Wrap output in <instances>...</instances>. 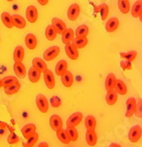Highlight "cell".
I'll return each instance as SVG.
<instances>
[{"instance_id":"27","label":"cell","mask_w":142,"mask_h":147,"mask_svg":"<svg viewBox=\"0 0 142 147\" xmlns=\"http://www.w3.org/2000/svg\"><path fill=\"white\" fill-rule=\"evenodd\" d=\"M67 71V62L64 60H60L57 62L55 67V72L57 76H61Z\"/></svg>"},{"instance_id":"6","label":"cell","mask_w":142,"mask_h":147,"mask_svg":"<svg viewBox=\"0 0 142 147\" xmlns=\"http://www.w3.org/2000/svg\"><path fill=\"white\" fill-rule=\"evenodd\" d=\"M136 105L137 101L136 99L133 97L129 98L126 100V112H125V116L127 118H131L134 115L136 112Z\"/></svg>"},{"instance_id":"33","label":"cell","mask_w":142,"mask_h":147,"mask_svg":"<svg viewBox=\"0 0 142 147\" xmlns=\"http://www.w3.org/2000/svg\"><path fill=\"white\" fill-rule=\"evenodd\" d=\"M20 84L18 81L14 85H11L9 86L5 87V94H7V95H12V94H15V93H17L20 91Z\"/></svg>"},{"instance_id":"20","label":"cell","mask_w":142,"mask_h":147,"mask_svg":"<svg viewBox=\"0 0 142 147\" xmlns=\"http://www.w3.org/2000/svg\"><path fill=\"white\" fill-rule=\"evenodd\" d=\"M74 39V32L72 28H66L62 34V42L64 44H72V40Z\"/></svg>"},{"instance_id":"35","label":"cell","mask_w":142,"mask_h":147,"mask_svg":"<svg viewBox=\"0 0 142 147\" xmlns=\"http://www.w3.org/2000/svg\"><path fill=\"white\" fill-rule=\"evenodd\" d=\"M38 138H39V136H38L37 133L36 132L34 133L31 137L27 138V139H26V141H24L22 143L23 147H34V144H36L37 140H38Z\"/></svg>"},{"instance_id":"23","label":"cell","mask_w":142,"mask_h":147,"mask_svg":"<svg viewBox=\"0 0 142 147\" xmlns=\"http://www.w3.org/2000/svg\"><path fill=\"white\" fill-rule=\"evenodd\" d=\"M116 76L113 73H110L107 75L106 79H105V89L106 91H111L114 90L115 88V85H116Z\"/></svg>"},{"instance_id":"25","label":"cell","mask_w":142,"mask_h":147,"mask_svg":"<svg viewBox=\"0 0 142 147\" xmlns=\"http://www.w3.org/2000/svg\"><path fill=\"white\" fill-rule=\"evenodd\" d=\"M56 134H57V138H58V140L64 144H70V138L67 135V133L66 131V129H60L56 131Z\"/></svg>"},{"instance_id":"48","label":"cell","mask_w":142,"mask_h":147,"mask_svg":"<svg viewBox=\"0 0 142 147\" xmlns=\"http://www.w3.org/2000/svg\"><path fill=\"white\" fill-rule=\"evenodd\" d=\"M2 87V81H1V79H0V88Z\"/></svg>"},{"instance_id":"15","label":"cell","mask_w":142,"mask_h":147,"mask_svg":"<svg viewBox=\"0 0 142 147\" xmlns=\"http://www.w3.org/2000/svg\"><path fill=\"white\" fill-rule=\"evenodd\" d=\"M85 139L89 146H95L98 139L95 130H87L85 134Z\"/></svg>"},{"instance_id":"30","label":"cell","mask_w":142,"mask_h":147,"mask_svg":"<svg viewBox=\"0 0 142 147\" xmlns=\"http://www.w3.org/2000/svg\"><path fill=\"white\" fill-rule=\"evenodd\" d=\"M41 72L39 71L35 70L34 68H30L28 70V78L32 83H37L40 80L41 78Z\"/></svg>"},{"instance_id":"45","label":"cell","mask_w":142,"mask_h":147,"mask_svg":"<svg viewBox=\"0 0 142 147\" xmlns=\"http://www.w3.org/2000/svg\"><path fill=\"white\" fill-rule=\"evenodd\" d=\"M37 2L41 5H46L49 3V0H37Z\"/></svg>"},{"instance_id":"12","label":"cell","mask_w":142,"mask_h":147,"mask_svg":"<svg viewBox=\"0 0 142 147\" xmlns=\"http://www.w3.org/2000/svg\"><path fill=\"white\" fill-rule=\"evenodd\" d=\"M51 26L54 28L57 34H62L66 29V26L64 24V22L58 18L52 19V24H51Z\"/></svg>"},{"instance_id":"26","label":"cell","mask_w":142,"mask_h":147,"mask_svg":"<svg viewBox=\"0 0 142 147\" xmlns=\"http://www.w3.org/2000/svg\"><path fill=\"white\" fill-rule=\"evenodd\" d=\"M85 127L87 130H95L96 127V119L93 115H87L85 118Z\"/></svg>"},{"instance_id":"11","label":"cell","mask_w":142,"mask_h":147,"mask_svg":"<svg viewBox=\"0 0 142 147\" xmlns=\"http://www.w3.org/2000/svg\"><path fill=\"white\" fill-rule=\"evenodd\" d=\"M35 132H36V126L34 123L26 124L25 126H23L21 128V134L26 139L28 138L29 137H31Z\"/></svg>"},{"instance_id":"38","label":"cell","mask_w":142,"mask_h":147,"mask_svg":"<svg viewBox=\"0 0 142 147\" xmlns=\"http://www.w3.org/2000/svg\"><path fill=\"white\" fill-rule=\"evenodd\" d=\"M45 36L49 41H54L57 37V32L51 25L48 26L45 29Z\"/></svg>"},{"instance_id":"32","label":"cell","mask_w":142,"mask_h":147,"mask_svg":"<svg viewBox=\"0 0 142 147\" xmlns=\"http://www.w3.org/2000/svg\"><path fill=\"white\" fill-rule=\"evenodd\" d=\"M1 20H2L3 24L6 26L7 28H14L11 16L10 13H8L6 11H4L1 14Z\"/></svg>"},{"instance_id":"39","label":"cell","mask_w":142,"mask_h":147,"mask_svg":"<svg viewBox=\"0 0 142 147\" xmlns=\"http://www.w3.org/2000/svg\"><path fill=\"white\" fill-rule=\"evenodd\" d=\"M98 9L100 11V14H101V18L102 20H106L108 15H109V5L107 4L102 3L101 5H99Z\"/></svg>"},{"instance_id":"40","label":"cell","mask_w":142,"mask_h":147,"mask_svg":"<svg viewBox=\"0 0 142 147\" xmlns=\"http://www.w3.org/2000/svg\"><path fill=\"white\" fill-rule=\"evenodd\" d=\"M1 81H2V86L6 87V86H9L11 85H14L16 82H18V78L14 76H8V77H5L3 79H1Z\"/></svg>"},{"instance_id":"19","label":"cell","mask_w":142,"mask_h":147,"mask_svg":"<svg viewBox=\"0 0 142 147\" xmlns=\"http://www.w3.org/2000/svg\"><path fill=\"white\" fill-rule=\"evenodd\" d=\"M25 43L28 49H30V50L35 49V48L37 46V39L35 37V35L33 34H27V36L25 38Z\"/></svg>"},{"instance_id":"16","label":"cell","mask_w":142,"mask_h":147,"mask_svg":"<svg viewBox=\"0 0 142 147\" xmlns=\"http://www.w3.org/2000/svg\"><path fill=\"white\" fill-rule=\"evenodd\" d=\"M66 53L67 57L71 59V60H76L78 59L79 57V51H78V49L75 48L72 44H67L66 45Z\"/></svg>"},{"instance_id":"2","label":"cell","mask_w":142,"mask_h":147,"mask_svg":"<svg viewBox=\"0 0 142 147\" xmlns=\"http://www.w3.org/2000/svg\"><path fill=\"white\" fill-rule=\"evenodd\" d=\"M141 135H142V129L140 126L139 125H136V126H133L129 130V133H128V139L131 143L133 144H135V143H138L141 138Z\"/></svg>"},{"instance_id":"18","label":"cell","mask_w":142,"mask_h":147,"mask_svg":"<svg viewBox=\"0 0 142 147\" xmlns=\"http://www.w3.org/2000/svg\"><path fill=\"white\" fill-rule=\"evenodd\" d=\"M11 20H12V25L20 29H23L26 28V25H27V22H26L25 19L19 15V14H14L11 16Z\"/></svg>"},{"instance_id":"8","label":"cell","mask_w":142,"mask_h":147,"mask_svg":"<svg viewBox=\"0 0 142 147\" xmlns=\"http://www.w3.org/2000/svg\"><path fill=\"white\" fill-rule=\"evenodd\" d=\"M26 17L28 22L35 23L38 19V11L37 8L34 5H29L26 10Z\"/></svg>"},{"instance_id":"28","label":"cell","mask_w":142,"mask_h":147,"mask_svg":"<svg viewBox=\"0 0 142 147\" xmlns=\"http://www.w3.org/2000/svg\"><path fill=\"white\" fill-rule=\"evenodd\" d=\"M106 103L109 106H113L116 104L118 100V93L115 90H111V91H108L107 94H106Z\"/></svg>"},{"instance_id":"3","label":"cell","mask_w":142,"mask_h":147,"mask_svg":"<svg viewBox=\"0 0 142 147\" xmlns=\"http://www.w3.org/2000/svg\"><path fill=\"white\" fill-rule=\"evenodd\" d=\"M60 52V49L57 46H52L49 47V49H47L44 53H43V60L44 61H52L53 59H55Z\"/></svg>"},{"instance_id":"43","label":"cell","mask_w":142,"mask_h":147,"mask_svg":"<svg viewBox=\"0 0 142 147\" xmlns=\"http://www.w3.org/2000/svg\"><path fill=\"white\" fill-rule=\"evenodd\" d=\"M120 66H121V68L124 70V71H130L133 69V65H132V63L131 62H129V61H122L120 62Z\"/></svg>"},{"instance_id":"36","label":"cell","mask_w":142,"mask_h":147,"mask_svg":"<svg viewBox=\"0 0 142 147\" xmlns=\"http://www.w3.org/2000/svg\"><path fill=\"white\" fill-rule=\"evenodd\" d=\"M72 44L77 48V49H82L84 47L87 46V38H78V37H76L72 40Z\"/></svg>"},{"instance_id":"4","label":"cell","mask_w":142,"mask_h":147,"mask_svg":"<svg viewBox=\"0 0 142 147\" xmlns=\"http://www.w3.org/2000/svg\"><path fill=\"white\" fill-rule=\"evenodd\" d=\"M83 119V115L80 112H75L72 114L66 121L67 127H76L78 126Z\"/></svg>"},{"instance_id":"10","label":"cell","mask_w":142,"mask_h":147,"mask_svg":"<svg viewBox=\"0 0 142 147\" xmlns=\"http://www.w3.org/2000/svg\"><path fill=\"white\" fill-rule=\"evenodd\" d=\"M131 11L133 18H139L140 21H142V0H138L134 3Z\"/></svg>"},{"instance_id":"5","label":"cell","mask_w":142,"mask_h":147,"mask_svg":"<svg viewBox=\"0 0 142 147\" xmlns=\"http://www.w3.org/2000/svg\"><path fill=\"white\" fill-rule=\"evenodd\" d=\"M43 79H44V82L46 86L49 89V90H52L55 87L56 85V80H55V77L53 72L51 71L50 70H46L43 72Z\"/></svg>"},{"instance_id":"44","label":"cell","mask_w":142,"mask_h":147,"mask_svg":"<svg viewBox=\"0 0 142 147\" xmlns=\"http://www.w3.org/2000/svg\"><path fill=\"white\" fill-rule=\"evenodd\" d=\"M135 115L138 116V117H141L142 116V100H139L136 105V112H135Z\"/></svg>"},{"instance_id":"14","label":"cell","mask_w":142,"mask_h":147,"mask_svg":"<svg viewBox=\"0 0 142 147\" xmlns=\"http://www.w3.org/2000/svg\"><path fill=\"white\" fill-rule=\"evenodd\" d=\"M32 65H33V68H34L37 71H39L41 73L44 72L47 70V64H46L45 61L40 57L34 58L32 61Z\"/></svg>"},{"instance_id":"7","label":"cell","mask_w":142,"mask_h":147,"mask_svg":"<svg viewBox=\"0 0 142 147\" xmlns=\"http://www.w3.org/2000/svg\"><path fill=\"white\" fill-rule=\"evenodd\" d=\"M80 12V7L78 4H72L70 5L68 11H67V17L71 21H74L78 19Z\"/></svg>"},{"instance_id":"1","label":"cell","mask_w":142,"mask_h":147,"mask_svg":"<svg viewBox=\"0 0 142 147\" xmlns=\"http://www.w3.org/2000/svg\"><path fill=\"white\" fill-rule=\"evenodd\" d=\"M35 103H36V106L38 109L40 110V112H42L43 114H46L48 113L49 111V101L47 100V98L40 93V94H38L35 98Z\"/></svg>"},{"instance_id":"31","label":"cell","mask_w":142,"mask_h":147,"mask_svg":"<svg viewBox=\"0 0 142 147\" xmlns=\"http://www.w3.org/2000/svg\"><path fill=\"white\" fill-rule=\"evenodd\" d=\"M87 34H88V26L87 25H80L77 28L74 35H76V37L78 38H87Z\"/></svg>"},{"instance_id":"42","label":"cell","mask_w":142,"mask_h":147,"mask_svg":"<svg viewBox=\"0 0 142 147\" xmlns=\"http://www.w3.org/2000/svg\"><path fill=\"white\" fill-rule=\"evenodd\" d=\"M61 100L59 99V97L57 96H53V97H51L50 99V104L51 106L53 107L54 109H58L59 107L61 106Z\"/></svg>"},{"instance_id":"9","label":"cell","mask_w":142,"mask_h":147,"mask_svg":"<svg viewBox=\"0 0 142 147\" xmlns=\"http://www.w3.org/2000/svg\"><path fill=\"white\" fill-rule=\"evenodd\" d=\"M49 125L54 131H57L60 129H63V121L62 118L57 115H51L49 118Z\"/></svg>"},{"instance_id":"47","label":"cell","mask_w":142,"mask_h":147,"mask_svg":"<svg viewBox=\"0 0 142 147\" xmlns=\"http://www.w3.org/2000/svg\"><path fill=\"white\" fill-rule=\"evenodd\" d=\"M110 147H122V146H121L120 144H116V143H112V144H110Z\"/></svg>"},{"instance_id":"21","label":"cell","mask_w":142,"mask_h":147,"mask_svg":"<svg viewBox=\"0 0 142 147\" xmlns=\"http://www.w3.org/2000/svg\"><path fill=\"white\" fill-rule=\"evenodd\" d=\"M14 71L18 78H24L27 75V71H26L25 65L21 63H15L14 64Z\"/></svg>"},{"instance_id":"13","label":"cell","mask_w":142,"mask_h":147,"mask_svg":"<svg viewBox=\"0 0 142 147\" xmlns=\"http://www.w3.org/2000/svg\"><path fill=\"white\" fill-rule=\"evenodd\" d=\"M118 26H119V20H118V19L116 18V17H113V18H110L106 22L105 29L109 33H113V32H115L116 30L118 28Z\"/></svg>"},{"instance_id":"17","label":"cell","mask_w":142,"mask_h":147,"mask_svg":"<svg viewBox=\"0 0 142 147\" xmlns=\"http://www.w3.org/2000/svg\"><path fill=\"white\" fill-rule=\"evenodd\" d=\"M60 77H61V81H62V84L64 85V86L69 88V87H71L72 86V84H73V76H72L71 71H66Z\"/></svg>"},{"instance_id":"24","label":"cell","mask_w":142,"mask_h":147,"mask_svg":"<svg viewBox=\"0 0 142 147\" xmlns=\"http://www.w3.org/2000/svg\"><path fill=\"white\" fill-rule=\"evenodd\" d=\"M25 51L22 46H17L14 51V60L15 63H21L24 59Z\"/></svg>"},{"instance_id":"41","label":"cell","mask_w":142,"mask_h":147,"mask_svg":"<svg viewBox=\"0 0 142 147\" xmlns=\"http://www.w3.org/2000/svg\"><path fill=\"white\" fill-rule=\"evenodd\" d=\"M7 142L10 144H16L20 142V138L15 134L14 132H11L7 137Z\"/></svg>"},{"instance_id":"49","label":"cell","mask_w":142,"mask_h":147,"mask_svg":"<svg viewBox=\"0 0 142 147\" xmlns=\"http://www.w3.org/2000/svg\"><path fill=\"white\" fill-rule=\"evenodd\" d=\"M8 2H11V1H14V0H7Z\"/></svg>"},{"instance_id":"34","label":"cell","mask_w":142,"mask_h":147,"mask_svg":"<svg viewBox=\"0 0 142 147\" xmlns=\"http://www.w3.org/2000/svg\"><path fill=\"white\" fill-rule=\"evenodd\" d=\"M66 131L67 133L71 142H75L78 140L79 134H78V130H77L75 127H67L66 129Z\"/></svg>"},{"instance_id":"37","label":"cell","mask_w":142,"mask_h":147,"mask_svg":"<svg viewBox=\"0 0 142 147\" xmlns=\"http://www.w3.org/2000/svg\"><path fill=\"white\" fill-rule=\"evenodd\" d=\"M120 57L122 58H124L126 61L129 62H133L136 59L137 57V51L135 50H132V51H129V52H120Z\"/></svg>"},{"instance_id":"46","label":"cell","mask_w":142,"mask_h":147,"mask_svg":"<svg viewBox=\"0 0 142 147\" xmlns=\"http://www.w3.org/2000/svg\"><path fill=\"white\" fill-rule=\"evenodd\" d=\"M37 147H49V144L46 142H42L37 145Z\"/></svg>"},{"instance_id":"22","label":"cell","mask_w":142,"mask_h":147,"mask_svg":"<svg viewBox=\"0 0 142 147\" xmlns=\"http://www.w3.org/2000/svg\"><path fill=\"white\" fill-rule=\"evenodd\" d=\"M114 90L117 92L118 94H120V95H125L127 93V86L125 83L121 79L116 80V85H115Z\"/></svg>"},{"instance_id":"29","label":"cell","mask_w":142,"mask_h":147,"mask_svg":"<svg viewBox=\"0 0 142 147\" xmlns=\"http://www.w3.org/2000/svg\"><path fill=\"white\" fill-rule=\"evenodd\" d=\"M118 6L119 11L123 14H127L131 10V5L129 0H118Z\"/></svg>"}]
</instances>
